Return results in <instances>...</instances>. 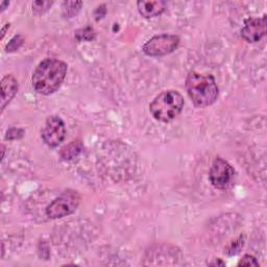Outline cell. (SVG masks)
I'll return each mask as SVG.
<instances>
[{
	"instance_id": "obj_5",
	"label": "cell",
	"mask_w": 267,
	"mask_h": 267,
	"mask_svg": "<svg viewBox=\"0 0 267 267\" xmlns=\"http://www.w3.org/2000/svg\"><path fill=\"white\" fill-rule=\"evenodd\" d=\"M180 44V38L175 35H158L148 40L143 46V53L149 56H162L173 53Z\"/></svg>"
},
{
	"instance_id": "obj_12",
	"label": "cell",
	"mask_w": 267,
	"mask_h": 267,
	"mask_svg": "<svg viewBox=\"0 0 267 267\" xmlns=\"http://www.w3.org/2000/svg\"><path fill=\"white\" fill-rule=\"evenodd\" d=\"M82 2L81 1H65L63 2V15L66 18H72L80 10Z\"/></svg>"
},
{
	"instance_id": "obj_3",
	"label": "cell",
	"mask_w": 267,
	"mask_h": 267,
	"mask_svg": "<svg viewBox=\"0 0 267 267\" xmlns=\"http://www.w3.org/2000/svg\"><path fill=\"white\" fill-rule=\"evenodd\" d=\"M184 97L175 90L163 91L149 105V111L156 120L170 122L183 110Z\"/></svg>"
},
{
	"instance_id": "obj_15",
	"label": "cell",
	"mask_w": 267,
	"mask_h": 267,
	"mask_svg": "<svg viewBox=\"0 0 267 267\" xmlns=\"http://www.w3.org/2000/svg\"><path fill=\"white\" fill-rule=\"evenodd\" d=\"M53 4V1H35L32 3V11L36 14H43Z\"/></svg>"
},
{
	"instance_id": "obj_20",
	"label": "cell",
	"mask_w": 267,
	"mask_h": 267,
	"mask_svg": "<svg viewBox=\"0 0 267 267\" xmlns=\"http://www.w3.org/2000/svg\"><path fill=\"white\" fill-rule=\"evenodd\" d=\"M8 27H10V23H6V24H5V27L2 28V31H1V39H3V37H4V35H5V31H6V29H7Z\"/></svg>"
},
{
	"instance_id": "obj_2",
	"label": "cell",
	"mask_w": 267,
	"mask_h": 267,
	"mask_svg": "<svg viewBox=\"0 0 267 267\" xmlns=\"http://www.w3.org/2000/svg\"><path fill=\"white\" fill-rule=\"evenodd\" d=\"M187 93L197 107L213 105L218 97V87L211 74H200L191 71L186 79Z\"/></svg>"
},
{
	"instance_id": "obj_4",
	"label": "cell",
	"mask_w": 267,
	"mask_h": 267,
	"mask_svg": "<svg viewBox=\"0 0 267 267\" xmlns=\"http://www.w3.org/2000/svg\"><path fill=\"white\" fill-rule=\"evenodd\" d=\"M80 202V196L77 191H66L46 208V214L53 219L62 218L77 210Z\"/></svg>"
},
{
	"instance_id": "obj_1",
	"label": "cell",
	"mask_w": 267,
	"mask_h": 267,
	"mask_svg": "<svg viewBox=\"0 0 267 267\" xmlns=\"http://www.w3.org/2000/svg\"><path fill=\"white\" fill-rule=\"evenodd\" d=\"M67 73V64L56 58L42 61L32 73V86L40 94L49 95L60 89Z\"/></svg>"
},
{
	"instance_id": "obj_6",
	"label": "cell",
	"mask_w": 267,
	"mask_h": 267,
	"mask_svg": "<svg viewBox=\"0 0 267 267\" xmlns=\"http://www.w3.org/2000/svg\"><path fill=\"white\" fill-rule=\"evenodd\" d=\"M234 174L235 171L227 161L221 158H216L211 166L209 178L213 187L223 190L232 185Z\"/></svg>"
},
{
	"instance_id": "obj_11",
	"label": "cell",
	"mask_w": 267,
	"mask_h": 267,
	"mask_svg": "<svg viewBox=\"0 0 267 267\" xmlns=\"http://www.w3.org/2000/svg\"><path fill=\"white\" fill-rule=\"evenodd\" d=\"M82 150V144L80 141H72L70 144L66 145L61 150V158L63 160H72L78 157Z\"/></svg>"
},
{
	"instance_id": "obj_16",
	"label": "cell",
	"mask_w": 267,
	"mask_h": 267,
	"mask_svg": "<svg viewBox=\"0 0 267 267\" xmlns=\"http://www.w3.org/2000/svg\"><path fill=\"white\" fill-rule=\"evenodd\" d=\"M23 37L22 36H16L14 37L11 41H10V43L7 44L6 46V52L7 53H12V52H15V50L17 49H19L20 46L23 44Z\"/></svg>"
},
{
	"instance_id": "obj_17",
	"label": "cell",
	"mask_w": 267,
	"mask_h": 267,
	"mask_svg": "<svg viewBox=\"0 0 267 267\" xmlns=\"http://www.w3.org/2000/svg\"><path fill=\"white\" fill-rule=\"evenodd\" d=\"M238 266H259L257 259L250 255H245L238 263Z\"/></svg>"
},
{
	"instance_id": "obj_19",
	"label": "cell",
	"mask_w": 267,
	"mask_h": 267,
	"mask_svg": "<svg viewBox=\"0 0 267 267\" xmlns=\"http://www.w3.org/2000/svg\"><path fill=\"white\" fill-rule=\"evenodd\" d=\"M209 265H212V266H216V265L224 266V265H225V263H224V262H222V261L220 260V259H216L215 262H212V263H210V264H209Z\"/></svg>"
},
{
	"instance_id": "obj_8",
	"label": "cell",
	"mask_w": 267,
	"mask_h": 267,
	"mask_svg": "<svg viewBox=\"0 0 267 267\" xmlns=\"http://www.w3.org/2000/svg\"><path fill=\"white\" fill-rule=\"evenodd\" d=\"M266 33V15L262 18H250L245 21L241 29V37L249 43L260 41Z\"/></svg>"
},
{
	"instance_id": "obj_14",
	"label": "cell",
	"mask_w": 267,
	"mask_h": 267,
	"mask_svg": "<svg viewBox=\"0 0 267 267\" xmlns=\"http://www.w3.org/2000/svg\"><path fill=\"white\" fill-rule=\"evenodd\" d=\"M243 244H244V239L242 238V236H240L237 240L233 241L232 243L228 246L227 248V253L230 255V256H233V255H236L240 252V249L243 247Z\"/></svg>"
},
{
	"instance_id": "obj_10",
	"label": "cell",
	"mask_w": 267,
	"mask_h": 267,
	"mask_svg": "<svg viewBox=\"0 0 267 267\" xmlns=\"http://www.w3.org/2000/svg\"><path fill=\"white\" fill-rule=\"evenodd\" d=\"M18 91V81L13 75H6L1 80V110L11 103Z\"/></svg>"
},
{
	"instance_id": "obj_18",
	"label": "cell",
	"mask_w": 267,
	"mask_h": 267,
	"mask_svg": "<svg viewBox=\"0 0 267 267\" xmlns=\"http://www.w3.org/2000/svg\"><path fill=\"white\" fill-rule=\"evenodd\" d=\"M24 131L20 129H11L10 131H7L6 134V139L7 140H15V139H19L23 136Z\"/></svg>"
},
{
	"instance_id": "obj_7",
	"label": "cell",
	"mask_w": 267,
	"mask_h": 267,
	"mask_svg": "<svg viewBox=\"0 0 267 267\" xmlns=\"http://www.w3.org/2000/svg\"><path fill=\"white\" fill-rule=\"evenodd\" d=\"M41 136L48 146L56 147L66 136L64 121L57 116H50L41 132Z\"/></svg>"
},
{
	"instance_id": "obj_13",
	"label": "cell",
	"mask_w": 267,
	"mask_h": 267,
	"mask_svg": "<svg viewBox=\"0 0 267 267\" xmlns=\"http://www.w3.org/2000/svg\"><path fill=\"white\" fill-rule=\"evenodd\" d=\"M75 37L79 41H92L95 38V31L92 27H87L78 30L75 33Z\"/></svg>"
},
{
	"instance_id": "obj_21",
	"label": "cell",
	"mask_w": 267,
	"mask_h": 267,
	"mask_svg": "<svg viewBox=\"0 0 267 267\" xmlns=\"http://www.w3.org/2000/svg\"><path fill=\"white\" fill-rule=\"evenodd\" d=\"M8 4H10V2H8V1H3V2H1V6H0V7H1V11H4V10H5V6L8 5Z\"/></svg>"
},
{
	"instance_id": "obj_9",
	"label": "cell",
	"mask_w": 267,
	"mask_h": 267,
	"mask_svg": "<svg viewBox=\"0 0 267 267\" xmlns=\"http://www.w3.org/2000/svg\"><path fill=\"white\" fill-rule=\"evenodd\" d=\"M139 13L145 18L161 15L166 8V2L162 0H141L137 2Z\"/></svg>"
}]
</instances>
